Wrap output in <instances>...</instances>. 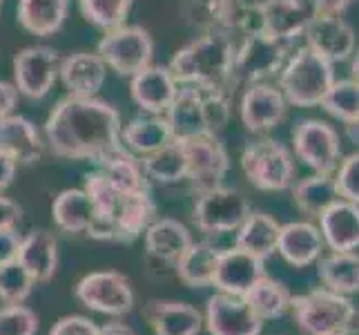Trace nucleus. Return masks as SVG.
<instances>
[{
	"label": "nucleus",
	"mask_w": 359,
	"mask_h": 335,
	"mask_svg": "<svg viewBox=\"0 0 359 335\" xmlns=\"http://www.w3.org/2000/svg\"><path fill=\"white\" fill-rule=\"evenodd\" d=\"M123 121L114 105L96 96H65L45 121V143L56 157L94 161L130 152L121 141Z\"/></svg>",
	"instance_id": "f257e3e1"
},
{
	"label": "nucleus",
	"mask_w": 359,
	"mask_h": 335,
	"mask_svg": "<svg viewBox=\"0 0 359 335\" xmlns=\"http://www.w3.org/2000/svg\"><path fill=\"white\" fill-rule=\"evenodd\" d=\"M234 47L232 34L221 29L205 32L201 39L181 47L168 67L177 83L232 92Z\"/></svg>",
	"instance_id": "f03ea898"
},
{
	"label": "nucleus",
	"mask_w": 359,
	"mask_h": 335,
	"mask_svg": "<svg viewBox=\"0 0 359 335\" xmlns=\"http://www.w3.org/2000/svg\"><path fill=\"white\" fill-rule=\"evenodd\" d=\"M165 117L175 136L219 134L230 121V92L203 85H183Z\"/></svg>",
	"instance_id": "7ed1b4c3"
},
{
	"label": "nucleus",
	"mask_w": 359,
	"mask_h": 335,
	"mask_svg": "<svg viewBox=\"0 0 359 335\" xmlns=\"http://www.w3.org/2000/svg\"><path fill=\"white\" fill-rule=\"evenodd\" d=\"M290 311L304 335H353L359 327V311L351 297L330 289L292 295Z\"/></svg>",
	"instance_id": "20e7f679"
},
{
	"label": "nucleus",
	"mask_w": 359,
	"mask_h": 335,
	"mask_svg": "<svg viewBox=\"0 0 359 335\" xmlns=\"http://www.w3.org/2000/svg\"><path fill=\"white\" fill-rule=\"evenodd\" d=\"M277 77L279 90L286 96L288 105L315 107L335 83V65L315 54L313 49L302 47L288 56L286 65L281 67Z\"/></svg>",
	"instance_id": "39448f33"
},
{
	"label": "nucleus",
	"mask_w": 359,
	"mask_h": 335,
	"mask_svg": "<svg viewBox=\"0 0 359 335\" xmlns=\"http://www.w3.org/2000/svg\"><path fill=\"white\" fill-rule=\"evenodd\" d=\"M288 60V45L272 36L257 32L248 34L241 43L234 47L232 60V88L245 83H268L272 77H277L281 67Z\"/></svg>",
	"instance_id": "423d86ee"
},
{
	"label": "nucleus",
	"mask_w": 359,
	"mask_h": 335,
	"mask_svg": "<svg viewBox=\"0 0 359 335\" xmlns=\"http://www.w3.org/2000/svg\"><path fill=\"white\" fill-rule=\"evenodd\" d=\"M241 168L257 190L281 192L294 179V161L290 150L277 139H257L241 152Z\"/></svg>",
	"instance_id": "0eeeda50"
},
{
	"label": "nucleus",
	"mask_w": 359,
	"mask_h": 335,
	"mask_svg": "<svg viewBox=\"0 0 359 335\" xmlns=\"http://www.w3.org/2000/svg\"><path fill=\"white\" fill-rule=\"evenodd\" d=\"M96 54L103 58L109 70L132 79L134 74L152 65L154 41L150 32L139 25H121L116 29L105 32L103 39L98 41Z\"/></svg>",
	"instance_id": "6e6552de"
},
{
	"label": "nucleus",
	"mask_w": 359,
	"mask_h": 335,
	"mask_svg": "<svg viewBox=\"0 0 359 335\" xmlns=\"http://www.w3.org/2000/svg\"><path fill=\"white\" fill-rule=\"evenodd\" d=\"M177 139L183 145L185 161H188V179L196 192L224 185L230 170V155L219 134H192L177 136Z\"/></svg>",
	"instance_id": "1a4fd4ad"
},
{
	"label": "nucleus",
	"mask_w": 359,
	"mask_h": 335,
	"mask_svg": "<svg viewBox=\"0 0 359 335\" xmlns=\"http://www.w3.org/2000/svg\"><path fill=\"white\" fill-rule=\"evenodd\" d=\"M250 215V204L245 197L226 185L199 192L194 204V226L205 235H224L239 230L241 223Z\"/></svg>",
	"instance_id": "9d476101"
},
{
	"label": "nucleus",
	"mask_w": 359,
	"mask_h": 335,
	"mask_svg": "<svg viewBox=\"0 0 359 335\" xmlns=\"http://www.w3.org/2000/svg\"><path fill=\"white\" fill-rule=\"evenodd\" d=\"M76 300L88 306L90 311L121 317L132 311L134 306V291L130 280L118 270H96L85 275L76 289H74Z\"/></svg>",
	"instance_id": "9b49d317"
},
{
	"label": "nucleus",
	"mask_w": 359,
	"mask_h": 335,
	"mask_svg": "<svg viewBox=\"0 0 359 335\" xmlns=\"http://www.w3.org/2000/svg\"><path fill=\"white\" fill-rule=\"evenodd\" d=\"M294 155L317 175H332L341 161L339 132L326 121L306 119L292 130Z\"/></svg>",
	"instance_id": "f8f14e48"
},
{
	"label": "nucleus",
	"mask_w": 359,
	"mask_h": 335,
	"mask_svg": "<svg viewBox=\"0 0 359 335\" xmlns=\"http://www.w3.org/2000/svg\"><path fill=\"white\" fill-rule=\"evenodd\" d=\"M154 215H156V204L150 197V190L123 192L112 219L103 223V226L90 228L88 235L98 242L132 244L154 221Z\"/></svg>",
	"instance_id": "ddd939ff"
},
{
	"label": "nucleus",
	"mask_w": 359,
	"mask_h": 335,
	"mask_svg": "<svg viewBox=\"0 0 359 335\" xmlns=\"http://www.w3.org/2000/svg\"><path fill=\"white\" fill-rule=\"evenodd\" d=\"M60 54L54 47L32 45L14 56V85L18 94L34 98H45L52 92L60 72Z\"/></svg>",
	"instance_id": "4468645a"
},
{
	"label": "nucleus",
	"mask_w": 359,
	"mask_h": 335,
	"mask_svg": "<svg viewBox=\"0 0 359 335\" xmlns=\"http://www.w3.org/2000/svg\"><path fill=\"white\" fill-rule=\"evenodd\" d=\"M304 36L306 47L313 49L315 54L326 58L332 65L344 63L355 54V29L341 16L313 11V18L308 22Z\"/></svg>",
	"instance_id": "2eb2a0df"
},
{
	"label": "nucleus",
	"mask_w": 359,
	"mask_h": 335,
	"mask_svg": "<svg viewBox=\"0 0 359 335\" xmlns=\"http://www.w3.org/2000/svg\"><path fill=\"white\" fill-rule=\"evenodd\" d=\"M205 327L210 335H259L264 320L239 295L215 293L205 304Z\"/></svg>",
	"instance_id": "dca6fc26"
},
{
	"label": "nucleus",
	"mask_w": 359,
	"mask_h": 335,
	"mask_svg": "<svg viewBox=\"0 0 359 335\" xmlns=\"http://www.w3.org/2000/svg\"><path fill=\"white\" fill-rule=\"evenodd\" d=\"M288 114V101L279 88L270 83L248 85L241 96L239 117L248 132L264 134L281 126V121Z\"/></svg>",
	"instance_id": "f3484780"
},
{
	"label": "nucleus",
	"mask_w": 359,
	"mask_h": 335,
	"mask_svg": "<svg viewBox=\"0 0 359 335\" xmlns=\"http://www.w3.org/2000/svg\"><path fill=\"white\" fill-rule=\"evenodd\" d=\"M179 92V83L172 77L165 65H147L130 81L132 101L139 105L145 114H165L175 103Z\"/></svg>",
	"instance_id": "a211bd4d"
},
{
	"label": "nucleus",
	"mask_w": 359,
	"mask_h": 335,
	"mask_svg": "<svg viewBox=\"0 0 359 335\" xmlns=\"http://www.w3.org/2000/svg\"><path fill=\"white\" fill-rule=\"evenodd\" d=\"M264 34L290 45L302 39L313 18V7L306 0H259Z\"/></svg>",
	"instance_id": "6ab92c4d"
},
{
	"label": "nucleus",
	"mask_w": 359,
	"mask_h": 335,
	"mask_svg": "<svg viewBox=\"0 0 359 335\" xmlns=\"http://www.w3.org/2000/svg\"><path fill=\"white\" fill-rule=\"evenodd\" d=\"M264 275H266L264 259H259L234 246L230 251L221 253L212 277V287H217V291L221 293L243 297L250 291L252 284Z\"/></svg>",
	"instance_id": "aec40b11"
},
{
	"label": "nucleus",
	"mask_w": 359,
	"mask_h": 335,
	"mask_svg": "<svg viewBox=\"0 0 359 335\" xmlns=\"http://www.w3.org/2000/svg\"><path fill=\"white\" fill-rule=\"evenodd\" d=\"M0 152L9 155L18 166L39 164L45 152L43 134L27 117H0Z\"/></svg>",
	"instance_id": "412c9836"
},
{
	"label": "nucleus",
	"mask_w": 359,
	"mask_h": 335,
	"mask_svg": "<svg viewBox=\"0 0 359 335\" xmlns=\"http://www.w3.org/2000/svg\"><path fill=\"white\" fill-rule=\"evenodd\" d=\"M143 317L154 335H199L203 329L201 313L179 300H150L143 308Z\"/></svg>",
	"instance_id": "4be33fe9"
},
{
	"label": "nucleus",
	"mask_w": 359,
	"mask_h": 335,
	"mask_svg": "<svg viewBox=\"0 0 359 335\" xmlns=\"http://www.w3.org/2000/svg\"><path fill=\"white\" fill-rule=\"evenodd\" d=\"M58 79L69 96H96L107 79V65L96 52H76L60 60Z\"/></svg>",
	"instance_id": "5701e85b"
},
{
	"label": "nucleus",
	"mask_w": 359,
	"mask_h": 335,
	"mask_svg": "<svg viewBox=\"0 0 359 335\" xmlns=\"http://www.w3.org/2000/svg\"><path fill=\"white\" fill-rule=\"evenodd\" d=\"M324 237L321 230L311 221H292L281 226L277 253L286 264L294 268H306L315 264L324 251Z\"/></svg>",
	"instance_id": "b1692460"
},
{
	"label": "nucleus",
	"mask_w": 359,
	"mask_h": 335,
	"mask_svg": "<svg viewBox=\"0 0 359 335\" xmlns=\"http://www.w3.org/2000/svg\"><path fill=\"white\" fill-rule=\"evenodd\" d=\"M319 230L330 251H357L359 248V206L346 199L330 204L319 217Z\"/></svg>",
	"instance_id": "393cba45"
},
{
	"label": "nucleus",
	"mask_w": 359,
	"mask_h": 335,
	"mask_svg": "<svg viewBox=\"0 0 359 335\" xmlns=\"http://www.w3.org/2000/svg\"><path fill=\"white\" fill-rule=\"evenodd\" d=\"M16 262L36 284L49 282L58 266V242L49 230H32L22 237Z\"/></svg>",
	"instance_id": "a878e982"
},
{
	"label": "nucleus",
	"mask_w": 359,
	"mask_h": 335,
	"mask_svg": "<svg viewBox=\"0 0 359 335\" xmlns=\"http://www.w3.org/2000/svg\"><path fill=\"white\" fill-rule=\"evenodd\" d=\"M177 136L165 114H143L132 119L121 130V141L132 155H152L163 145L172 143Z\"/></svg>",
	"instance_id": "bb28decb"
},
{
	"label": "nucleus",
	"mask_w": 359,
	"mask_h": 335,
	"mask_svg": "<svg viewBox=\"0 0 359 335\" xmlns=\"http://www.w3.org/2000/svg\"><path fill=\"white\" fill-rule=\"evenodd\" d=\"M67 11L69 0H18L16 16L25 32L47 39L60 32Z\"/></svg>",
	"instance_id": "cd10ccee"
},
{
	"label": "nucleus",
	"mask_w": 359,
	"mask_h": 335,
	"mask_svg": "<svg viewBox=\"0 0 359 335\" xmlns=\"http://www.w3.org/2000/svg\"><path fill=\"white\" fill-rule=\"evenodd\" d=\"M221 248L208 242H192L179 259L177 275L188 289H208L212 287V277L221 257Z\"/></svg>",
	"instance_id": "c85d7f7f"
},
{
	"label": "nucleus",
	"mask_w": 359,
	"mask_h": 335,
	"mask_svg": "<svg viewBox=\"0 0 359 335\" xmlns=\"http://www.w3.org/2000/svg\"><path fill=\"white\" fill-rule=\"evenodd\" d=\"M192 244L190 230L181 221L161 217L145 228V248L147 253L163 262H177Z\"/></svg>",
	"instance_id": "c756f323"
},
{
	"label": "nucleus",
	"mask_w": 359,
	"mask_h": 335,
	"mask_svg": "<svg viewBox=\"0 0 359 335\" xmlns=\"http://www.w3.org/2000/svg\"><path fill=\"white\" fill-rule=\"evenodd\" d=\"M317 275L324 289L341 295L359 293V255L355 251H332L319 257Z\"/></svg>",
	"instance_id": "7c9ffc66"
},
{
	"label": "nucleus",
	"mask_w": 359,
	"mask_h": 335,
	"mask_svg": "<svg viewBox=\"0 0 359 335\" xmlns=\"http://www.w3.org/2000/svg\"><path fill=\"white\" fill-rule=\"evenodd\" d=\"M279 230H281V226L275 217H270L266 213H250L248 219L239 226L237 244L234 246L266 262L268 257L277 253Z\"/></svg>",
	"instance_id": "2f4dec72"
},
{
	"label": "nucleus",
	"mask_w": 359,
	"mask_h": 335,
	"mask_svg": "<svg viewBox=\"0 0 359 335\" xmlns=\"http://www.w3.org/2000/svg\"><path fill=\"white\" fill-rule=\"evenodd\" d=\"M54 223L69 235L88 232V226L94 217V206L83 188H69L60 192L52 204Z\"/></svg>",
	"instance_id": "473e14b6"
},
{
	"label": "nucleus",
	"mask_w": 359,
	"mask_h": 335,
	"mask_svg": "<svg viewBox=\"0 0 359 335\" xmlns=\"http://www.w3.org/2000/svg\"><path fill=\"white\" fill-rule=\"evenodd\" d=\"M141 166L147 181L161 185H172L188 179V161H185V152L179 139L163 145L152 155H145L141 159Z\"/></svg>",
	"instance_id": "72a5a7b5"
},
{
	"label": "nucleus",
	"mask_w": 359,
	"mask_h": 335,
	"mask_svg": "<svg viewBox=\"0 0 359 335\" xmlns=\"http://www.w3.org/2000/svg\"><path fill=\"white\" fill-rule=\"evenodd\" d=\"M243 300L266 322V320H279L281 315H286L290 311L292 293L281 282L264 275L252 284L250 291L243 295Z\"/></svg>",
	"instance_id": "f704fd0d"
},
{
	"label": "nucleus",
	"mask_w": 359,
	"mask_h": 335,
	"mask_svg": "<svg viewBox=\"0 0 359 335\" xmlns=\"http://www.w3.org/2000/svg\"><path fill=\"white\" fill-rule=\"evenodd\" d=\"M292 199L302 213L319 217L330 204H335L337 199H341V197L337 190L335 177L317 175L315 172L313 177L299 179L292 185Z\"/></svg>",
	"instance_id": "c9c22d12"
},
{
	"label": "nucleus",
	"mask_w": 359,
	"mask_h": 335,
	"mask_svg": "<svg viewBox=\"0 0 359 335\" xmlns=\"http://www.w3.org/2000/svg\"><path fill=\"white\" fill-rule=\"evenodd\" d=\"M101 172L112 181L121 192H141L150 190V181H147L141 159H136L132 152H123L118 157L107 159L101 164Z\"/></svg>",
	"instance_id": "e433bc0d"
},
{
	"label": "nucleus",
	"mask_w": 359,
	"mask_h": 335,
	"mask_svg": "<svg viewBox=\"0 0 359 335\" xmlns=\"http://www.w3.org/2000/svg\"><path fill=\"white\" fill-rule=\"evenodd\" d=\"M324 107L330 117H335L344 123H351L359 117V81L355 79H341L330 85L326 96L321 98Z\"/></svg>",
	"instance_id": "4c0bfd02"
},
{
	"label": "nucleus",
	"mask_w": 359,
	"mask_h": 335,
	"mask_svg": "<svg viewBox=\"0 0 359 335\" xmlns=\"http://www.w3.org/2000/svg\"><path fill=\"white\" fill-rule=\"evenodd\" d=\"M134 0H79L83 18L94 27L109 32L126 25Z\"/></svg>",
	"instance_id": "58836bf2"
},
{
	"label": "nucleus",
	"mask_w": 359,
	"mask_h": 335,
	"mask_svg": "<svg viewBox=\"0 0 359 335\" xmlns=\"http://www.w3.org/2000/svg\"><path fill=\"white\" fill-rule=\"evenodd\" d=\"M228 5L230 0H185L183 16L192 27H199L203 32H224Z\"/></svg>",
	"instance_id": "ea45409f"
},
{
	"label": "nucleus",
	"mask_w": 359,
	"mask_h": 335,
	"mask_svg": "<svg viewBox=\"0 0 359 335\" xmlns=\"http://www.w3.org/2000/svg\"><path fill=\"white\" fill-rule=\"evenodd\" d=\"M34 287L36 282L16 259L0 264V300L5 304H22L32 295Z\"/></svg>",
	"instance_id": "a19ab883"
},
{
	"label": "nucleus",
	"mask_w": 359,
	"mask_h": 335,
	"mask_svg": "<svg viewBox=\"0 0 359 335\" xmlns=\"http://www.w3.org/2000/svg\"><path fill=\"white\" fill-rule=\"evenodd\" d=\"M39 315L25 304H5L0 308V335H36Z\"/></svg>",
	"instance_id": "79ce46f5"
},
{
	"label": "nucleus",
	"mask_w": 359,
	"mask_h": 335,
	"mask_svg": "<svg viewBox=\"0 0 359 335\" xmlns=\"http://www.w3.org/2000/svg\"><path fill=\"white\" fill-rule=\"evenodd\" d=\"M335 183L341 199L359 206V150L339 161Z\"/></svg>",
	"instance_id": "37998d69"
},
{
	"label": "nucleus",
	"mask_w": 359,
	"mask_h": 335,
	"mask_svg": "<svg viewBox=\"0 0 359 335\" xmlns=\"http://www.w3.org/2000/svg\"><path fill=\"white\" fill-rule=\"evenodd\" d=\"M49 335H101V329L85 315H65L52 327Z\"/></svg>",
	"instance_id": "c03bdc74"
},
{
	"label": "nucleus",
	"mask_w": 359,
	"mask_h": 335,
	"mask_svg": "<svg viewBox=\"0 0 359 335\" xmlns=\"http://www.w3.org/2000/svg\"><path fill=\"white\" fill-rule=\"evenodd\" d=\"M20 242H22V237L18 235L16 228L0 230V264L14 262L16 255H18Z\"/></svg>",
	"instance_id": "a18cd8bd"
},
{
	"label": "nucleus",
	"mask_w": 359,
	"mask_h": 335,
	"mask_svg": "<svg viewBox=\"0 0 359 335\" xmlns=\"http://www.w3.org/2000/svg\"><path fill=\"white\" fill-rule=\"evenodd\" d=\"M20 219H22V208L14 199L0 195V230L16 228Z\"/></svg>",
	"instance_id": "49530a36"
},
{
	"label": "nucleus",
	"mask_w": 359,
	"mask_h": 335,
	"mask_svg": "<svg viewBox=\"0 0 359 335\" xmlns=\"http://www.w3.org/2000/svg\"><path fill=\"white\" fill-rule=\"evenodd\" d=\"M18 90L14 83L9 81H0V117L14 114V110L18 105Z\"/></svg>",
	"instance_id": "de8ad7c7"
},
{
	"label": "nucleus",
	"mask_w": 359,
	"mask_h": 335,
	"mask_svg": "<svg viewBox=\"0 0 359 335\" xmlns=\"http://www.w3.org/2000/svg\"><path fill=\"white\" fill-rule=\"evenodd\" d=\"M351 5H353V0H313V11H317V14L341 16Z\"/></svg>",
	"instance_id": "09e8293b"
},
{
	"label": "nucleus",
	"mask_w": 359,
	"mask_h": 335,
	"mask_svg": "<svg viewBox=\"0 0 359 335\" xmlns=\"http://www.w3.org/2000/svg\"><path fill=\"white\" fill-rule=\"evenodd\" d=\"M16 168H18V164L14 159L5 152H0V192H3L5 188H9L11 181H14Z\"/></svg>",
	"instance_id": "8fccbe9b"
},
{
	"label": "nucleus",
	"mask_w": 359,
	"mask_h": 335,
	"mask_svg": "<svg viewBox=\"0 0 359 335\" xmlns=\"http://www.w3.org/2000/svg\"><path fill=\"white\" fill-rule=\"evenodd\" d=\"M101 335H139L130 324L121 320H112V322H105L101 327Z\"/></svg>",
	"instance_id": "3c124183"
},
{
	"label": "nucleus",
	"mask_w": 359,
	"mask_h": 335,
	"mask_svg": "<svg viewBox=\"0 0 359 335\" xmlns=\"http://www.w3.org/2000/svg\"><path fill=\"white\" fill-rule=\"evenodd\" d=\"M346 136L351 139V143L359 145V117L351 123H346Z\"/></svg>",
	"instance_id": "603ef678"
},
{
	"label": "nucleus",
	"mask_w": 359,
	"mask_h": 335,
	"mask_svg": "<svg viewBox=\"0 0 359 335\" xmlns=\"http://www.w3.org/2000/svg\"><path fill=\"white\" fill-rule=\"evenodd\" d=\"M351 79L359 81V49L353 54V63H351Z\"/></svg>",
	"instance_id": "864d4df0"
},
{
	"label": "nucleus",
	"mask_w": 359,
	"mask_h": 335,
	"mask_svg": "<svg viewBox=\"0 0 359 335\" xmlns=\"http://www.w3.org/2000/svg\"><path fill=\"white\" fill-rule=\"evenodd\" d=\"M3 3H5V0H0V7H3Z\"/></svg>",
	"instance_id": "5fc2aeb1"
}]
</instances>
